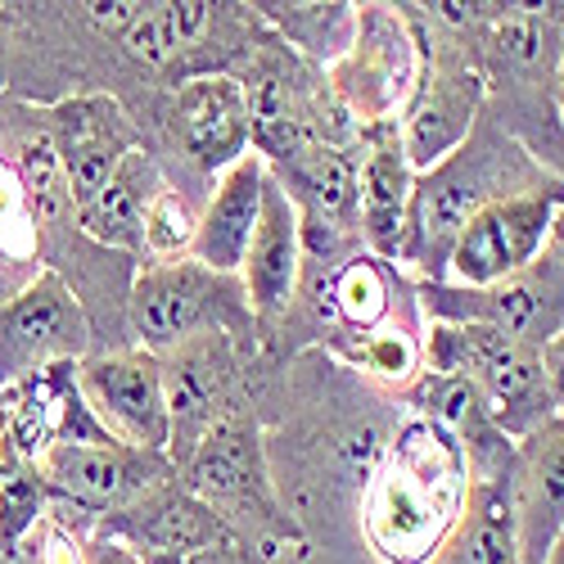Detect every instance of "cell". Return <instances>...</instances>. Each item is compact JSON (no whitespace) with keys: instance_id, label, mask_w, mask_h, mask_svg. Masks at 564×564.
<instances>
[{"instance_id":"12","label":"cell","mask_w":564,"mask_h":564,"mask_svg":"<svg viewBox=\"0 0 564 564\" xmlns=\"http://www.w3.org/2000/svg\"><path fill=\"white\" fill-rule=\"evenodd\" d=\"M96 352L86 307L55 271H41L23 294L0 307V389L32 380L59 361H86Z\"/></svg>"},{"instance_id":"31","label":"cell","mask_w":564,"mask_h":564,"mask_svg":"<svg viewBox=\"0 0 564 564\" xmlns=\"http://www.w3.org/2000/svg\"><path fill=\"white\" fill-rule=\"evenodd\" d=\"M145 564H262V560L230 542V546H213V551H195V555H159Z\"/></svg>"},{"instance_id":"7","label":"cell","mask_w":564,"mask_h":564,"mask_svg":"<svg viewBox=\"0 0 564 564\" xmlns=\"http://www.w3.org/2000/svg\"><path fill=\"white\" fill-rule=\"evenodd\" d=\"M163 398H167V460L181 469L195 447L235 415H267L280 375L258 339L235 335H199L159 357Z\"/></svg>"},{"instance_id":"27","label":"cell","mask_w":564,"mask_h":564,"mask_svg":"<svg viewBox=\"0 0 564 564\" xmlns=\"http://www.w3.org/2000/svg\"><path fill=\"white\" fill-rule=\"evenodd\" d=\"M330 357L344 361L352 375H361L380 393L406 398L420 384V375H425V325H393V330L335 348Z\"/></svg>"},{"instance_id":"14","label":"cell","mask_w":564,"mask_h":564,"mask_svg":"<svg viewBox=\"0 0 564 564\" xmlns=\"http://www.w3.org/2000/svg\"><path fill=\"white\" fill-rule=\"evenodd\" d=\"M41 479L51 484L55 506L86 514L90 524L135 506L167 479H176V465L167 452H145L131 443H100V447H51L41 456Z\"/></svg>"},{"instance_id":"33","label":"cell","mask_w":564,"mask_h":564,"mask_svg":"<svg viewBox=\"0 0 564 564\" xmlns=\"http://www.w3.org/2000/svg\"><path fill=\"white\" fill-rule=\"evenodd\" d=\"M542 370H546V389H551L555 411H564V325H560V335L542 348Z\"/></svg>"},{"instance_id":"38","label":"cell","mask_w":564,"mask_h":564,"mask_svg":"<svg viewBox=\"0 0 564 564\" xmlns=\"http://www.w3.org/2000/svg\"><path fill=\"white\" fill-rule=\"evenodd\" d=\"M0 475H6V469H0Z\"/></svg>"},{"instance_id":"4","label":"cell","mask_w":564,"mask_h":564,"mask_svg":"<svg viewBox=\"0 0 564 564\" xmlns=\"http://www.w3.org/2000/svg\"><path fill=\"white\" fill-rule=\"evenodd\" d=\"M564 59V0L510 6L484 32V118H492L529 159L564 181V122L555 82Z\"/></svg>"},{"instance_id":"36","label":"cell","mask_w":564,"mask_h":564,"mask_svg":"<svg viewBox=\"0 0 564 564\" xmlns=\"http://www.w3.org/2000/svg\"><path fill=\"white\" fill-rule=\"evenodd\" d=\"M542 564H564V533L551 542V551H546V560H542Z\"/></svg>"},{"instance_id":"20","label":"cell","mask_w":564,"mask_h":564,"mask_svg":"<svg viewBox=\"0 0 564 564\" xmlns=\"http://www.w3.org/2000/svg\"><path fill=\"white\" fill-rule=\"evenodd\" d=\"M299 271H303V226H299V208L290 204V195L280 191L267 172V191H262V217L253 230L249 258L240 267L245 294L258 321V344L285 321L294 294H299Z\"/></svg>"},{"instance_id":"29","label":"cell","mask_w":564,"mask_h":564,"mask_svg":"<svg viewBox=\"0 0 564 564\" xmlns=\"http://www.w3.org/2000/svg\"><path fill=\"white\" fill-rule=\"evenodd\" d=\"M199 235V204L163 185L145 208V262H181L191 258ZM140 262V267H145Z\"/></svg>"},{"instance_id":"32","label":"cell","mask_w":564,"mask_h":564,"mask_svg":"<svg viewBox=\"0 0 564 564\" xmlns=\"http://www.w3.org/2000/svg\"><path fill=\"white\" fill-rule=\"evenodd\" d=\"M86 564H145V555H135L127 542H113V538L90 533V538H86Z\"/></svg>"},{"instance_id":"35","label":"cell","mask_w":564,"mask_h":564,"mask_svg":"<svg viewBox=\"0 0 564 564\" xmlns=\"http://www.w3.org/2000/svg\"><path fill=\"white\" fill-rule=\"evenodd\" d=\"M0 96H10V19L0 6Z\"/></svg>"},{"instance_id":"24","label":"cell","mask_w":564,"mask_h":564,"mask_svg":"<svg viewBox=\"0 0 564 564\" xmlns=\"http://www.w3.org/2000/svg\"><path fill=\"white\" fill-rule=\"evenodd\" d=\"M163 172L145 150H131L118 172L105 181V191L77 208V226L90 245H100L109 253L145 262V208L163 191Z\"/></svg>"},{"instance_id":"25","label":"cell","mask_w":564,"mask_h":564,"mask_svg":"<svg viewBox=\"0 0 564 564\" xmlns=\"http://www.w3.org/2000/svg\"><path fill=\"white\" fill-rule=\"evenodd\" d=\"M253 10L303 64L321 73L348 55L357 32V6L348 0H253Z\"/></svg>"},{"instance_id":"11","label":"cell","mask_w":564,"mask_h":564,"mask_svg":"<svg viewBox=\"0 0 564 564\" xmlns=\"http://www.w3.org/2000/svg\"><path fill=\"white\" fill-rule=\"evenodd\" d=\"M325 82L361 131L398 122L420 82V45L406 10L384 6V0L357 6L352 45L339 64L325 68Z\"/></svg>"},{"instance_id":"26","label":"cell","mask_w":564,"mask_h":564,"mask_svg":"<svg viewBox=\"0 0 564 564\" xmlns=\"http://www.w3.org/2000/svg\"><path fill=\"white\" fill-rule=\"evenodd\" d=\"M430 564H520V542H514V514L506 479L469 484V501L460 510V524L443 542Z\"/></svg>"},{"instance_id":"28","label":"cell","mask_w":564,"mask_h":564,"mask_svg":"<svg viewBox=\"0 0 564 564\" xmlns=\"http://www.w3.org/2000/svg\"><path fill=\"white\" fill-rule=\"evenodd\" d=\"M55 492L41 479V469H6L0 475V560H19L28 551V538L41 533L51 520Z\"/></svg>"},{"instance_id":"13","label":"cell","mask_w":564,"mask_h":564,"mask_svg":"<svg viewBox=\"0 0 564 564\" xmlns=\"http://www.w3.org/2000/svg\"><path fill=\"white\" fill-rule=\"evenodd\" d=\"M560 217H564V185L479 208L456 235L447 258V280L479 290V285H492V280L514 275L546 249Z\"/></svg>"},{"instance_id":"37","label":"cell","mask_w":564,"mask_h":564,"mask_svg":"<svg viewBox=\"0 0 564 564\" xmlns=\"http://www.w3.org/2000/svg\"><path fill=\"white\" fill-rule=\"evenodd\" d=\"M555 105H560V122H564V59H560V82H555Z\"/></svg>"},{"instance_id":"30","label":"cell","mask_w":564,"mask_h":564,"mask_svg":"<svg viewBox=\"0 0 564 564\" xmlns=\"http://www.w3.org/2000/svg\"><path fill=\"white\" fill-rule=\"evenodd\" d=\"M86 520L64 506L51 510V520L41 524V542H36V560L41 564H86Z\"/></svg>"},{"instance_id":"18","label":"cell","mask_w":564,"mask_h":564,"mask_svg":"<svg viewBox=\"0 0 564 564\" xmlns=\"http://www.w3.org/2000/svg\"><path fill=\"white\" fill-rule=\"evenodd\" d=\"M510 514L520 564H542L551 542L564 533V411L514 443L510 460Z\"/></svg>"},{"instance_id":"9","label":"cell","mask_w":564,"mask_h":564,"mask_svg":"<svg viewBox=\"0 0 564 564\" xmlns=\"http://www.w3.org/2000/svg\"><path fill=\"white\" fill-rule=\"evenodd\" d=\"M415 303L425 325H484L520 344L546 348L564 325V217L555 221L546 249L492 285H452V280H415Z\"/></svg>"},{"instance_id":"22","label":"cell","mask_w":564,"mask_h":564,"mask_svg":"<svg viewBox=\"0 0 564 564\" xmlns=\"http://www.w3.org/2000/svg\"><path fill=\"white\" fill-rule=\"evenodd\" d=\"M411 163L402 150L398 122L366 127L357 145V204H361V245L398 262L402 235H406V208H411Z\"/></svg>"},{"instance_id":"3","label":"cell","mask_w":564,"mask_h":564,"mask_svg":"<svg viewBox=\"0 0 564 564\" xmlns=\"http://www.w3.org/2000/svg\"><path fill=\"white\" fill-rule=\"evenodd\" d=\"M551 185L564 181L551 176L538 159H529L520 140H510L492 118L479 113V122L443 163L415 172L398 267L411 280H447L452 245L469 217L497 199L538 195Z\"/></svg>"},{"instance_id":"2","label":"cell","mask_w":564,"mask_h":564,"mask_svg":"<svg viewBox=\"0 0 564 564\" xmlns=\"http://www.w3.org/2000/svg\"><path fill=\"white\" fill-rule=\"evenodd\" d=\"M469 501V465L447 430L402 406L389 456L357 506V546L375 564H430Z\"/></svg>"},{"instance_id":"17","label":"cell","mask_w":564,"mask_h":564,"mask_svg":"<svg viewBox=\"0 0 564 564\" xmlns=\"http://www.w3.org/2000/svg\"><path fill=\"white\" fill-rule=\"evenodd\" d=\"M45 122H51L55 154L77 208L96 199L118 163L140 145L131 113L113 96H68L45 109Z\"/></svg>"},{"instance_id":"19","label":"cell","mask_w":564,"mask_h":564,"mask_svg":"<svg viewBox=\"0 0 564 564\" xmlns=\"http://www.w3.org/2000/svg\"><path fill=\"white\" fill-rule=\"evenodd\" d=\"M96 533L113 538V542H127L135 555H145V560L195 555V551H213V546L235 542L217 514L181 484V475L167 479L163 488H154L150 497H140L135 506L96 520Z\"/></svg>"},{"instance_id":"1","label":"cell","mask_w":564,"mask_h":564,"mask_svg":"<svg viewBox=\"0 0 564 564\" xmlns=\"http://www.w3.org/2000/svg\"><path fill=\"white\" fill-rule=\"evenodd\" d=\"M402 406L321 348L285 366L262 443L271 484L312 551L357 542V506L389 456Z\"/></svg>"},{"instance_id":"34","label":"cell","mask_w":564,"mask_h":564,"mask_svg":"<svg viewBox=\"0 0 564 564\" xmlns=\"http://www.w3.org/2000/svg\"><path fill=\"white\" fill-rule=\"evenodd\" d=\"M41 271H28V267H19L14 258H6V249H0V307H6L14 294H23L32 280H36Z\"/></svg>"},{"instance_id":"6","label":"cell","mask_w":564,"mask_h":564,"mask_svg":"<svg viewBox=\"0 0 564 564\" xmlns=\"http://www.w3.org/2000/svg\"><path fill=\"white\" fill-rule=\"evenodd\" d=\"M131 122L140 131V150L159 163L163 181L199 208L213 181L253 154V122L235 77H199L159 90Z\"/></svg>"},{"instance_id":"10","label":"cell","mask_w":564,"mask_h":564,"mask_svg":"<svg viewBox=\"0 0 564 564\" xmlns=\"http://www.w3.org/2000/svg\"><path fill=\"white\" fill-rule=\"evenodd\" d=\"M425 370L460 375L475 384L510 443L529 438L542 420L555 415L542 348L484 325H425Z\"/></svg>"},{"instance_id":"15","label":"cell","mask_w":564,"mask_h":564,"mask_svg":"<svg viewBox=\"0 0 564 564\" xmlns=\"http://www.w3.org/2000/svg\"><path fill=\"white\" fill-rule=\"evenodd\" d=\"M271 181L290 195L303 226V253H344L361 245V204H357V150L303 145L267 163Z\"/></svg>"},{"instance_id":"23","label":"cell","mask_w":564,"mask_h":564,"mask_svg":"<svg viewBox=\"0 0 564 564\" xmlns=\"http://www.w3.org/2000/svg\"><path fill=\"white\" fill-rule=\"evenodd\" d=\"M262 191H267V163L258 154H245L240 163H230L199 208V235L191 258L221 271V275H240L253 230L262 217Z\"/></svg>"},{"instance_id":"16","label":"cell","mask_w":564,"mask_h":564,"mask_svg":"<svg viewBox=\"0 0 564 564\" xmlns=\"http://www.w3.org/2000/svg\"><path fill=\"white\" fill-rule=\"evenodd\" d=\"M77 384L86 406L100 415V425L131 447L167 452V398H163V370L159 357L145 348L122 352H90L77 361Z\"/></svg>"},{"instance_id":"8","label":"cell","mask_w":564,"mask_h":564,"mask_svg":"<svg viewBox=\"0 0 564 564\" xmlns=\"http://www.w3.org/2000/svg\"><path fill=\"white\" fill-rule=\"evenodd\" d=\"M127 335L131 348L163 357L199 335L258 339V321L240 275H221L195 258H181L145 262L135 271L127 299Z\"/></svg>"},{"instance_id":"5","label":"cell","mask_w":564,"mask_h":564,"mask_svg":"<svg viewBox=\"0 0 564 564\" xmlns=\"http://www.w3.org/2000/svg\"><path fill=\"white\" fill-rule=\"evenodd\" d=\"M176 475L226 524L235 546H245L262 564H275L285 555H312L303 529L294 524V514L271 484L262 415H235L217 425Z\"/></svg>"},{"instance_id":"21","label":"cell","mask_w":564,"mask_h":564,"mask_svg":"<svg viewBox=\"0 0 564 564\" xmlns=\"http://www.w3.org/2000/svg\"><path fill=\"white\" fill-rule=\"evenodd\" d=\"M402 402L415 406L420 415H430L438 430H447L456 438V447L465 452V465H469V484L510 479L514 443L501 434V425L492 420L484 393L469 380H460V375L425 370V375H420V384Z\"/></svg>"}]
</instances>
